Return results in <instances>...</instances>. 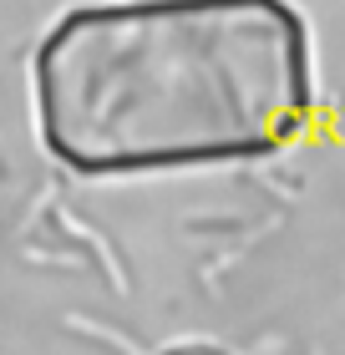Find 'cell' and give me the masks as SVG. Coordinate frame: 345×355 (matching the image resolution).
<instances>
[{"label": "cell", "mask_w": 345, "mask_h": 355, "mask_svg": "<svg viewBox=\"0 0 345 355\" xmlns=\"http://www.w3.org/2000/svg\"><path fill=\"white\" fill-rule=\"evenodd\" d=\"M31 112L76 178L269 163L320 112L315 41L289 0H96L41 36Z\"/></svg>", "instance_id": "obj_1"}]
</instances>
